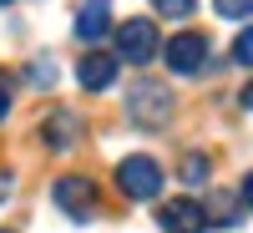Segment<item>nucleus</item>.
<instances>
[{
	"label": "nucleus",
	"mask_w": 253,
	"mask_h": 233,
	"mask_svg": "<svg viewBox=\"0 0 253 233\" xmlns=\"http://www.w3.org/2000/svg\"><path fill=\"white\" fill-rule=\"evenodd\" d=\"M213 10H218L223 20H248V15H253V0H213Z\"/></svg>",
	"instance_id": "nucleus-13"
},
{
	"label": "nucleus",
	"mask_w": 253,
	"mask_h": 233,
	"mask_svg": "<svg viewBox=\"0 0 253 233\" xmlns=\"http://www.w3.org/2000/svg\"><path fill=\"white\" fill-rule=\"evenodd\" d=\"M208 223H218V228H233V223H238V203H233V193H218L213 203H208Z\"/></svg>",
	"instance_id": "nucleus-11"
},
{
	"label": "nucleus",
	"mask_w": 253,
	"mask_h": 233,
	"mask_svg": "<svg viewBox=\"0 0 253 233\" xmlns=\"http://www.w3.org/2000/svg\"><path fill=\"white\" fill-rule=\"evenodd\" d=\"M233 61H238V66H253V26L233 41Z\"/></svg>",
	"instance_id": "nucleus-14"
},
{
	"label": "nucleus",
	"mask_w": 253,
	"mask_h": 233,
	"mask_svg": "<svg viewBox=\"0 0 253 233\" xmlns=\"http://www.w3.org/2000/svg\"><path fill=\"white\" fill-rule=\"evenodd\" d=\"M162 233H208L213 223H208V208L193 203V198H172V203H162V213H157Z\"/></svg>",
	"instance_id": "nucleus-6"
},
{
	"label": "nucleus",
	"mask_w": 253,
	"mask_h": 233,
	"mask_svg": "<svg viewBox=\"0 0 253 233\" xmlns=\"http://www.w3.org/2000/svg\"><path fill=\"white\" fill-rule=\"evenodd\" d=\"M117 66L122 61L112 51H86L76 61V81H81V92H112L117 87Z\"/></svg>",
	"instance_id": "nucleus-7"
},
{
	"label": "nucleus",
	"mask_w": 253,
	"mask_h": 233,
	"mask_svg": "<svg viewBox=\"0 0 253 233\" xmlns=\"http://www.w3.org/2000/svg\"><path fill=\"white\" fill-rule=\"evenodd\" d=\"M10 193V173H0V198H5Z\"/></svg>",
	"instance_id": "nucleus-19"
},
{
	"label": "nucleus",
	"mask_w": 253,
	"mask_h": 233,
	"mask_svg": "<svg viewBox=\"0 0 253 233\" xmlns=\"http://www.w3.org/2000/svg\"><path fill=\"white\" fill-rule=\"evenodd\" d=\"M162 61H167V71H172V76H198V71L208 66V36H198V31L172 36V41L162 46Z\"/></svg>",
	"instance_id": "nucleus-5"
},
{
	"label": "nucleus",
	"mask_w": 253,
	"mask_h": 233,
	"mask_svg": "<svg viewBox=\"0 0 253 233\" xmlns=\"http://www.w3.org/2000/svg\"><path fill=\"white\" fill-rule=\"evenodd\" d=\"M152 10L162 15V20H187L198 10V0H152Z\"/></svg>",
	"instance_id": "nucleus-12"
},
{
	"label": "nucleus",
	"mask_w": 253,
	"mask_h": 233,
	"mask_svg": "<svg viewBox=\"0 0 253 233\" xmlns=\"http://www.w3.org/2000/svg\"><path fill=\"white\" fill-rule=\"evenodd\" d=\"M76 137H81V117H76V112H66V107H56L46 122H41V142H46L51 152H71Z\"/></svg>",
	"instance_id": "nucleus-8"
},
{
	"label": "nucleus",
	"mask_w": 253,
	"mask_h": 233,
	"mask_svg": "<svg viewBox=\"0 0 253 233\" xmlns=\"http://www.w3.org/2000/svg\"><path fill=\"white\" fill-rule=\"evenodd\" d=\"M238 198H243V208H253V173L243 178V187H238Z\"/></svg>",
	"instance_id": "nucleus-17"
},
{
	"label": "nucleus",
	"mask_w": 253,
	"mask_h": 233,
	"mask_svg": "<svg viewBox=\"0 0 253 233\" xmlns=\"http://www.w3.org/2000/svg\"><path fill=\"white\" fill-rule=\"evenodd\" d=\"M0 5H10V0H0Z\"/></svg>",
	"instance_id": "nucleus-20"
},
{
	"label": "nucleus",
	"mask_w": 253,
	"mask_h": 233,
	"mask_svg": "<svg viewBox=\"0 0 253 233\" xmlns=\"http://www.w3.org/2000/svg\"><path fill=\"white\" fill-rule=\"evenodd\" d=\"M208 173H213V157H208V152H187V157H182V167H177V178H182L187 187H203V183H208Z\"/></svg>",
	"instance_id": "nucleus-10"
},
{
	"label": "nucleus",
	"mask_w": 253,
	"mask_h": 233,
	"mask_svg": "<svg viewBox=\"0 0 253 233\" xmlns=\"http://www.w3.org/2000/svg\"><path fill=\"white\" fill-rule=\"evenodd\" d=\"M162 51V36H157V20L152 15H132L117 26V61H132V66H147Z\"/></svg>",
	"instance_id": "nucleus-2"
},
{
	"label": "nucleus",
	"mask_w": 253,
	"mask_h": 233,
	"mask_svg": "<svg viewBox=\"0 0 253 233\" xmlns=\"http://www.w3.org/2000/svg\"><path fill=\"white\" fill-rule=\"evenodd\" d=\"M238 101H243V107L253 112V81H248V87H243V96H238Z\"/></svg>",
	"instance_id": "nucleus-18"
},
{
	"label": "nucleus",
	"mask_w": 253,
	"mask_h": 233,
	"mask_svg": "<svg viewBox=\"0 0 253 233\" xmlns=\"http://www.w3.org/2000/svg\"><path fill=\"white\" fill-rule=\"evenodd\" d=\"M101 36H112V0H81V10H76V41L96 46Z\"/></svg>",
	"instance_id": "nucleus-9"
},
{
	"label": "nucleus",
	"mask_w": 253,
	"mask_h": 233,
	"mask_svg": "<svg viewBox=\"0 0 253 233\" xmlns=\"http://www.w3.org/2000/svg\"><path fill=\"white\" fill-rule=\"evenodd\" d=\"M5 112H10V81L0 76V122H5Z\"/></svg>",
	"instance_id": "nucleus-16"
},
{
	"label": "nucleus",
	"mask_w": 253,
	"mask_h": 233,
	"mask_svg": "<svg viewBox=\"0 0 253 233\" xmlns=\"http://www.w3.org/2000/svg\"><path fill=\"white\" fill-rule=\"evenodd\" d=\"M126 117H132L142 132H162V127L172 122V92H167L162 81H137V87L126 92Z\"/></svg>",
	"instance_id": "nucleus-1"
},
{
	"label": "nucleus",
	"mask_w": 253,
	"mask_h": 233,
	"mask_svg": "<svg viewBox=\"0 0 253 233\" xmlns=\"http://www.w3.org/2000/svg\"><path fill=\"white\" fill-rule=\"evenodd\" d=\"M0 233H10V228H0Z\"/></svg>",
	"instance_id": "nucleus-21"
},
{
	"label": "nucleus",
	"mask_w": 253,
	"mask_h": 233,
	"mask_svg": "<svg viewBox=\"0 0 253 233\" xmlns=\"http://www.w3.org/2000/svg\"><path fill=\"white\" fill-rule=\"evenodd\" d=\"M117 187H122V198H132V203H152L162 193V167L157 157H122L117 162Z\"/></svg>",
	"instance_id": "nucleus-3"
},
{
	"label": "nucleus",
	"mask_w": 253,
	"mask_h": 233,
	"mask_svg": "<svg viewBox=\"0 0 253 233\" xmlns=\"http://www.w3.org/2000/svg\"><path fill=\"white\" fill-rule=\"evenodd\" d=\"M26 76L36 81V87H51V81H56V71H51V61H36V66H31Z\"/></svg>",
	"instance_id": "nucleus-15"
},
{
	"label": "nucleus",
	"mask_w": 253,
	"mask_h": 233,
	"mask_svg": "<svg viewBox=\"0 0 253 233\" xmlns=\"http://www.w3.org/2000/svg\"><path fill=\"white\" fill-rule=\"evenodd\" d=\"M51 198H56V208H61V213H66V218H76V223L96 218V203H101L96 183H91L86 173H66V178H56V183H51Z\"/></svg>",
	"instance_id": "nucleus-4"
}]
</instances>
